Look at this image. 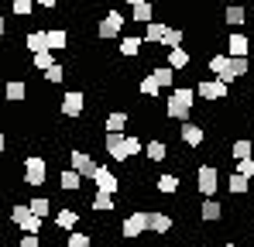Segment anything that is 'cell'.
Here are the masks:
<instances>
[{
	"label": "cell",
	"mask_w": 254,
	"mask_h": 247,
	"mask_svg": "<svg viewBox=\"0 0 254 247\" xmlns=\"http://www.w3.org/2000/svg\"><path fill=\"white\" fill-rule=\"evenodd\" d=\"M65 244H69V247H93V241H89V234H79V230H72Z\"/></svg>",
	"instance_id": "cell-38"
},
{
	"label": "cell",
	"mask_w": 254,
	"mask_h": 247,
	"mask_svg": "<svg viewBox=\"0 0 254 247\" xmlns=\"http://www.w3.org/2000/svg\"><path fill=\"white\" fill-rule=\"evenodd\" d=\"M83 107H86V96L79 93V89H72V93L62 96V114H65V117H79Z\"/></svg>",
	"instance_id": "cell-11"
},
{
	"label": "cell",
	"mask_w": 254,
	"mask_h": 247,
	"mask_svg": "<svg viewBox=\"0 0 254 247\" xmlns=\"http://www.w3.org/2000/svg\"><path fill=\"white\" fill-rule=\"evenodd\" d=\"M3 96H7V100H10V103H21V100H24V96H28V86H24V82H7V86H3Z\"/></svg>",
	"instance_id": "cell-22"
},
{
	"label": "cell",
	"mask_w": 254,
	"mask_h": 247,
	"mask_svg": "<svg viewBox=\"0 0 254 247\" xmlns=\"http://www.w3.org/2000/svg\"><path fill=\"white\" fill-rule=\"evenodd\" d=\"M76 223H79V213H76L72 206H62V209L55 213V227H59V230H76Z\"/></svg>",
	"instance_id": "cell-14"
},
{
	"label": "cell",
	"mask_w": 254,
	"mask_h": 247,
	"mask_svg": "<svg viewBox=\"0 0 254 247\" xmlns=\"http://www.w3.org/2000/svg\"><path fill=\"white\" fill-rule=\"evenodd\" d=\"M230 3H244V0H230Z\"/></svg>",
	"instance_id": "cell-49"
},
{
	"label": "cell",
	"mask_w": 254,
	"mask_h": 247,
	"mask_svg": "<svg viewBox=\"0 0 254 247\" xmlns=\"http://www.w3.org/2000/svg\"><path fill=\"white\" fill-rule=\"evenodd\" d=\"M248 69H251V65H248V59H230V62H227V72L220 76V82L227 86V82L241 79V76H248Z\"/></svg>",
	"instance_id": "cell-13"
},
{
	"label": "cell",
	"mask_w": 254,
	"mask_h": 247,
	"mask_svg": "<svg viewBox=\"0 0 254 247\" xmlns=\"http://www.w3.org/2000/svg\"><path fill=\"white\" fill-rule=\"evenodd\" d=\"M151 76H155V82H158L162 89H169V86H172V79H175V72H172L169 65H165V69H155Z\"/></svg>",
	"instance_id": "cell-34"
},
{
	"label": "cell",
	"mask_w": 254,
	"mask_h": 247,
	"mask_svg": "<svg viewBox=\"0 0 254 247\" xmlns=\"http://www.w3.org/2000/svg\"><path fill=\"white\" fill-rule=\"evenodd\" d=\"M10 10H14L17 17H31V10H35V0H10Z\"/></svg>",
	"instance_id": "cell-31"
},
{
	"label": "cell",
	"mask_w": 254,
	"mask_h": 247,
	"mask_svg": "<svg viewBox=\"0 0 254 247\" xmlns=\"http://www.w3.org/2000/svg\"><path fill=\"white\" fill-rule=\"evenodd\" d=\"M169 28L162 24V21H148V31H144V41H162V35H165Z\"/></svg>",
	"instance_id": "cell-29"
},
{
	"label": "cell",
	"mask_w": 254,
	"mask_h": 247,
	"mask_svg": "<svg viewBox=\"0 0 254 247\" xmlns=\"http://www.w3.org/2000/svg\"><path fill=\"white\" fill-rule=\"evenodd\" d=\"M69 165H72V172H76L79 179H93V175H96V168H100V165L93 162L86 151H72V155H69Z\"/></svg>",
	"instance_id": "cell-6"
},
{
	"label": "cell",
	"mask_w": 254,
	"mask_h": 247,
	"mask_svg": "<svg viewBox=\"0 0 254 247\" xmlns=\"http://www.w3.org/2000/svg\"><path fill=\"white\" fill-rule=\"evenodd\" d=\"M203 137H206V134H203V127H196V124H186V127H182V141H186L189 148H199V144H203Z\"/></svg>",
	"instance_id": "cell-17"
},
{
	"label": "cell",
	"mask_w": 254,
	"mask_h": 247,
	"mask_svg": "<svg viewBox=\"0 0 254 247\" xmlns=\"http://www.w3.org/2000/svg\"><path fill=\"white\" fill-rule=\"evenodd\" d=\"M223 21H227L230 28H244V21H248V10H244L241 3H230V7H227V14H223Z\"/></svg>",
	"instance_id": "cell-16"
},
{
	"label": "cell",
	"mask_w": 254,
	"mask_h": 247,
	"mask_svg": "<svg viewBox=\"0 0 254 247\" xmlns=\"http://www.w3.org/2000/svg\"><path fill=\"white\" fill-rule=\"evenodd\" d=\"M251 141H248V137H241V141H234V148H230V151H234V158H237V162H241V158H251Z\"/></svg>",
	"instance_id": "cell-32"
},
{
	"label": "cell",
	"mask_w": 254,
	"mask_h": 247,
	"mask_svg": "<svg viewBox=\"0 0 254 247\" xmlns=\"http://www.w3.org/2000/svg\"><path fill=\"white\" fill-rule=\"evenodd\" d=\"M158 89H162V86L155 82V76H144V79H141V93H144V96H158Z\"/></svg>",
	"instance_id": "cell-41"
},
{
	"label": "cell",
	"mask_w": 254,
	"mask_h": 247,
	"mask_svg": "<svg viewBox=\"0 0 254 247\" xmlns=\"http://www.w3.org/2000/svg\"><path fill=\"white\" fill-rule=\"evenodd\" d=\"M144 151H148V158H151V162H165V158H169V148H165V141H151Z\"/></svg>",
	"instance_id": "cell-26"
},
{
	"label": "cell",
	"mask_w": 254,
	"mask_h": 247,
	"mask_svg": "<svg viewBox=\"0 0 254 247\" xmlns=\"http://www.w3.org/2000/svg\"><path fill=\"white\" fill-rule=\"evenodd\" d=\"M24 48H28L31 55H38V52H48V41H45V31H31V35L24 38Z\"/></svg>",
	"instance_id": "cell-18"
},
{
	"label": "cell",
	"mask_w": 254,
	"mask_h": 247,
	"mask_svg": "<svg viewBox=\"0 0 254 247\" xmlns=\"http://www.w3.org/2000/svg\"><path fill=\"white\" fill-rule=\"evenodd\" d=\"M31 62H35V69H38V72H45V69H48V65H52L55 59H52V52H38V55H35Z\"/></svg>",
	"instance_id": "cell-42"
},
{
	"label": "cell",
	"mask_w": 254,
	"mask_h": 247,
	"mask_svg": "<svg viewBox=\"0 0 254 247\" xmlns=\"http://www.w3.org/2000/svg\"><path fill=\"white\" fill-rule=\"evenodd\" d=\"M189 65V52L179 45V48H169V69L175 72V69H186Z\"/></svg>",
	"instance_id": "cell-20"
},
{
	"label": "cell",
	"mask_w": 254,
	"mask_h": 247,
	"mask_svg": "<svg viewBox=\"0 0 254 247\" xmlns=\"http://www.w3.org/2000/svg\"><path fill=\"white\" fill-rule=\"evenodd\" d=\"M158 45H165V48H179V45H182V31L169 28V31L162 35V41H158Z\"/></svg>",
	"instance_id": "cell-36"
},
{
	"label": "cell",
	"mask_w": 254,
	"mask_h": 247,
	"mask_svg": "<svg viewBox=\"0 0 254 247\" xmlns=\"http://www.w3.org/2000/svg\"><path fill=\"white\" fill-rule=\"evenodd\" d=\"M93 182H96V192H107V196H117V189H121V182H117V175L110 168H96Z\"/></svg>",
	"instance_id": "cell-8"
},
{
	"label": "cell",
	"mask_w": 254,
	"mask_h": 247,
	"mask_svg": "<svg viewBox=\"0 0 254 247\" xmlns=\"http://www.w3.org/2000/svg\"><path fill=\"white\" fill-rule=\"evenodd\" d=\"M172 227H175V220H172L169 213H151V209H148V230H151V234L165 237Z\"/></svg>",
	"instance_id": "cell-12"
},
{
	"label": "cell",
	"mask_w": 254,
	"mask_h": 247,
	"mask_svg": "<svg viewBox=\"0 0 254 247\" xmlns=\"http://www.w3.org/2000/svg\"><path fill=\"white\" fill-rule=\"evenodd\" d=\"M237 175H244V179L251 182L254 179V158H241V162H237Z\"/></svg>",
	"instance_id": "cell-39"
},
{
	"label": "cell",
	"mask_w": 254,
	"mask_h": 247,
	"mask_svg": "<svg viewBox=\"0 0 254 247\" xmlns=\"http://www.w3.org/2000/svg\"><path fill=\"white\" fill-rule=\"evenodd\" d=\"M141 148H144V144H141V141H137V137H134V134H130V137H127V155H130V158H134V155H137V151H141Z\"/></svg>",
	"instance_id": "cell-44"
},
{
	"label": "cell",
	"mask_w": 254,
	"mask_h": 247,
	"mask_svg": "<svg viewBox=\"0 0 254 247\" xmlns=\"http://www.w3.org/2000/svg\"><path fill=\"white\" fill-rule=\"evenodd\" d=\"M45 41H48V52H59V48H65L69 35L62 28H52V31H45Z\"/></svg>",
	"instance_id": "cell-21"
},
{
	"label": "cell",
	"mask_w": 254,
	"mask_h": 247,
	"mask_svg": "<svg viewBox=\"0 0 254 247\" xmlns=\"http://www.w3.org/2000/svg\"><path fill=\"white\" fill-rule=\"evenodd\" d=\"M93 209H96V213H110V209H114V196L96 192V196H93Z\"/></svg>",
	"instance_id": "cell-30"
},
{
	"label": "cell",
	"mask_w": 254,
	"mask_h": 247,
	"mask_svg": "<svg viewBox=\"0 0 254 247\" xmlns=\"http://www.w3.org/2000/svg\"><path fill=\"white\" fill-rule=\"evenodd\" d=\"M17 247H42V237H38V234H24Z\"/></svg>",
	"instance_id": "cell-43"
},
{
	"label": "cell",
	"mask_w": 254,
	"mask_h": 247,
	"mask_svg": "<svg viewBox=\"0 0 254 247\" xmlns=\"http://www.w3.org/2000/svg\"><path fill=\"white\" fill-rule=\"evenodd\" d=\"M10 223H14V227H21L24 234H42V223H45V220H38L28 206H14V209H10Z\"/></svg>",
	"instance_id": "cell-3"
},
{
	"label": "cell",
	"mask_w": 254,
	"mask_h": 247,
	"mask_svg": "<svg viewBox=\"0 0 254 247\" xmlns=\"http://www.w3.org/2000/svg\"><path fill=\"white\" fill-rule=\"evenodd\" d=\"M151 14H155V10H151V3H148V0H144V3H137V7H130V21H141V24H148V21H151Z\"/></svg>",
	"instance_id": "cell-25"
},
{
	"label": "cell",
	"mask_w": 254,
	"mask_h": 247,
	"mask_svg": "<svg viewBox=\"0 0 254 247\" xmlns=\"http://www.w3.org/2000/svg\"><path fill=\"white\" fill-rule=\"evenodd\" d=\"M59 185H62L65 192H79V185H83V179H79V175H76V172L69 168V172H62V175H59Z\"/></svg>",
	"instance_id": "cell-23"
},
{
	"label": "cell",
	"mask_w": 254,
	"mask_h": 247,
	"mask_svg": "<svg viewBox=\"0 0 254 247\" xmlns=\"http://www.w3.org/2000/svg\"><path fill=\"white\" fill-rule=\"evenodd\" d=\"M62 76H65V69H62L59 62H52V65L45 69V79H48V82H62Z\"/></svg>",
	"instance_id": "cell-40"
},
{
	"label": "cell",
	"mask_w": 254,
	"mask_h": 247,
	"mask_svg": "<svg viewBox=\"0 0 254 247\" xmlns=\"http://www.w3.org/2000/svg\"><path fill=\"white\" fill-rule=\"evenodd\" d=\"M137 52H141V38H134V35H130V38L121 41V55H137Z\"/></svg>",
	"instance_id": "cell-37"
},
{
	"label": "cell",
	"mask_w": 254,
	"mask_h": 247,
	"mask_svg": "<svg viewBox=\"0 0 254 247\" xmlns=\"http://www.w3.org/2000/svg\"><path fill=\"white\" fill-rule=\"evenodd\" d=\"M196 185H199V192L213 199L216 196V189H220V172H216V165H199V172H196Z\"/></svg>",
	"instance_id": "cell-4"
},
{
	"label": "cell",
	"mask_w": 254,
	"mask_h": 247,
	"mask_svg": "<svg viewBox=\"0 0 254 247\" xmlns=\"http://www.w3.org/2000/svg\"><path fill=\"white\" fill-rule=\"evenodd\" d=\"M227 62H230V55H213L210 59V72H216V79L227 72Z\"/></svg>",
	"instance_id": "cell-35"
},
{
	"label": "cell",
	"mask_w": 254,
	"mask_h": 247,
	"mask_svg": "<svg viewBox=\"0 0 254 247\" xmlns=\"http://www.w3.org/2000/svg\"><path fill=\"white\" fill-rule=\"evenodd\" d=\"M137 3H144V0H130V7H137Z\"/></svg>",
	"instance_id": "cell-48"
},
{
	"label": "cell",
	"mask_w": 254,
	"mask_h": 247,
	"mask_svg": "<svg viewBox=\"0 0 254 247\" xmlns=\"http://www.w3.org/2000/svg\"><path fill=\"white\" fill-rule=\"evenodd\" d=\"M124 124H127V114H110L107 117V134H121Z\"/></svg>",
	"instance_id": "cell-33"
},
{
	"label": "cell",
	"mask_w": 254,
	"mask_h": 247,
	"mask_svg": "<svg viewBox=\"0 0 254 247\" xmlns=\"http://www.w3.org/2000/svg\"><path fill=\"white\" fill-rule=\"evenodd\" d=\"M199 216H203L206 223H216V220L223 216V206L216 203V199H203V209H199Z\"/></svg>",
	"instance_id": "cell-19"
},
{
	"label": "cell",
	"mask_w": 254,
	"mask_h": 247,
	"mask_svg": "<svg viewBox=\"0 0 254 247\" xmlns=\"http://www.w3.org/2000/svg\"><path fill=\"white\" fill-rule=\"evenodd\" d=\"M192 100H196V93L186 86V89H175L169 96V103H165V110H169L172 121H186L189 117V110H192Z\"/></svg>",
	"instance_id": "cell-1"
},
{
	"label": "cell",
	"mask_w": 254,
	"mask_h": 247,
	"mask_svg": "<svg viewBox=\"0 0 254 247\" xmlns=\"http://www.w3.org/2000/svg\"><path fill=\"white\" fill-rule=\"evenodd\" d=\"M3 148H7V137H3V134H0V151H3Z\"/></svg>",
	"instance_id": "cell-46"
},
{
	"label": "cell",
	"mask_w": 254,
	"mask_h": 247,
	"mask_svg": "<svg viewBox=\"0 0 254 247\" xmlns=\"http://www.w3.org/2000/svg\"><path fill=\"white\" fill-rule=\"evenodd\" d=\"M196 96H203V100H227V86L220 79H206V82H199L196 89H192Z\"/></svg>",
	"instance_id": "cell-9"
},
{
	"label": "cell",
	"mask_w": 254,
	"mask_h": 247,
	"mask_svg": "<svg viewBox=\"0 0 254 247\" xmlns=\"http://www.w3.org/2000/svg\"><path fill=\"white\" fill-rule=\"evenodd\" d=\"M121 28H124V14H121V10H107V17L100 21V38H103V41L117 38Z\"/></svg>",
	"instance_id": "cell-7"
},
{
	"label": "cell",
	"mask_w": 254,
	"mask_h": 247,
	"mask_svg": "<svg viewBox=\"0 0 254 247\" xmlns=\"http://www.w3.org/2000/svg\"><path fill=\"white\" fill-rule=\"evenodd\" d=\"M107 155L114 158V162H127L130 155H127V137L124 134H107Z\"/></svg>",
	"instance_id": "cell-10"
},
{
	"label": "cell",
	"mask_w": 254,
	"mask_h": 247,
	"mask_svg": "<svg viewBox=\"0 0 254 247\" xmlns=\"http://www.w3.org/2000/svg\"><path fill=\"white\" fill-rule=\"evenodd\" d=\"M227 48H230V59H248V52H251V41H248L244 35H241V31H237V35H230Z\"/></svg>",
	"instance_id": "cell-15"
},
{
	"label": "cell",
	"mask_w": 254,
	"mask_h": 247,
	"mask_svg": "<svg viewBox=\"0 0 254 247\" xmlns=\"http://www.w3.org/2000/svg\"><path fill=\"white\" fill-rule=\"evenodd\" d=\"M227 189H230L234 196H241V192H248V189H251V182H248L244 175H237V172H234V175L227 179Z\"/></svg>",
	"instance_id": "cell-27"
},
{
	"label": "cell",
	"mask_w": 254,
	"mask_h": 247,
	"mask_svg": "<svg viewBox=\"0 0 254 247\" xmlns=\"http://www.w3.org/2000/svg\"><path fill=\"white\" fill-rule=\"evenodd\" d=\"M121 230H124V237H127V241L141 237V234L148 230V209H134V213H130V216L124 220V227H121Z\"/></svg>",
	"instance_id": "cell-5"
},
{
	"label": "cell",
	"mask_w": 254,
	"mask_h": 247,
	"mask_svg": "<svg viewBox=\"0 0 254 247\" xmlns=\"http://www.w3.org/2000/svg\"><path fill=\"white\" fill-rule=\"evenodd\" d=\"M45 179H48V165H45V158L42 155H28V158H24V185L38 189V185H45Z\"/></svg>",
	"instance_id": "cell-2"
},
{
	"label": "cell",
	"mask_w": 254,
	"mask_h": 247,
	"mask_svg": "<svg viewBox=\"0 0 254 247\" xmlns=\"http://www.w3.org/2000/svg\"><path fill=\"white\" fill-rule=\"evenodd\" d=\"M155 185H158V192H169V196H172V192L179 189V179L169 172V175H158V179H155Z\"/></svg>",
	"instance_id": "cell-28"
},
{
	"label": "cell",
	"mask_w": 254,
	"mask_h": 247,
	"mask_svg": "<svg viewBox=\"0 0 254 247\" xmlns=\"http://www.w3.org/2000/svg\"><path fill=\"white\" fill-rule=\"evenodd\" d=\"M3 31H7V21H3V17H0V35H3Z\"/></svg>",
	"instance_id": "cell-47"
},
{
	"label": "cell",
	"mask_w": 254,
	"mask_h": 247,
	"mask_svg": "<svg viewBox=\"0 0 254 247\" xmlns=\"http://www.w3.org/2000/svg\"><path fill=\"white\" fill-rule=\"evenodd\" d=\"M251 203H254V192H251Z\"/></svg>",
	"instance_id": "cell-51"
},
{
	"label": "cell",
	"mask_w": 254,
	"mask_h": 247,
	"mask_svg": "<svg viewBox=\"0 0 254 247\" xmlns=\"http://www.w3.org/2000/svg\"><path fill=\"white\" fill-rule=\"evenodd\" d=\"M38 3H42V7H55L59 0H38Z\"/></svg>",
	"instance_id": "cell-45"
},
{
	"label": "cell",
	"mask_w": 254,
	"mask_h": 247,
	"mask_svg": "<svg viewBox=\"0 0 254 247\" xmlns=\"http://www.w3.org/2000/svg\"><path fill=\"white\" fill-rule=\"evenodd\" d=\"M223 247H237V244H223Z\"/></svg>",
	"instance_id": "cell-50"
},
{
	"label": "cell",
	"mask_w": 254,
	"mask_h": 247,
	"mask_svg": "<svg viewBox=\"0 0 254 247\" xmlns=\"http://www.w3.org/2000/svg\"><path fill=\"white\" fill-rule=\"evenodd\" d=\"M28 209H31V213H35L38 220H48V213H52V203H48L45 196H35V199L28 203Z\"/></svg>",
	"instance_id": "cell-24"
}]
</instances>
